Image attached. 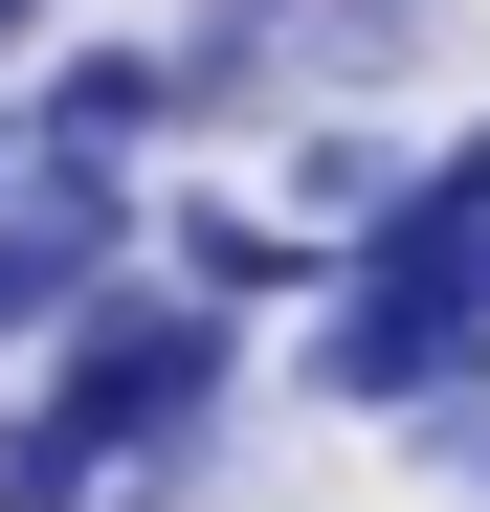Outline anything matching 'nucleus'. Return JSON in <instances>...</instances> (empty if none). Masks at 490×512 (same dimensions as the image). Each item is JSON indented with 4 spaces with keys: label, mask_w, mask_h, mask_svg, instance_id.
Wrapping results in <instances>:
<instances>
[{
    "label": "nucleus",
    "mask_w": 490,
    "mask_h": 512,
    "mask_svg": "<svg viewBox=\"0 0 490 512\" xmlns=\"http://www.w3.org/2000/svg\"><path fill=\"white\" fill-rule=\"evenodd\" d=\"M424 45H446V0H290V90L312 112H401Z\"/></svg>",
    "instance_id": "4"
},
{
    "label": "nucleus",
    "mask_w": 490,
    "mask_h": 512,
    "mask_svg": "<svg viewBox=\"0 0 490 512\" xmlns=\"http://www.w3.org/2000/svg\"><path fill=\"white\" fill-rule=\"evenodd\" d=\"M67 290H90V268H67V245L0 201V357H23V334H67Z\"/></svg>",
    "instance_id": "9"
},
{
    "label": "nucleus",
    "mask_w": 490,
    "mask_h": 512,
    "mask_svg": "<svg viewBox=\"0 0 490 512\" xmlns=\"http://www.w3.org/2000/svg\"><path fill=\"white\" fill-rule=\"evenodd\" d=\"M401 446H424V468H446V490L490 512V401H424V423H401Z\"/></svg>",
    "instance_id": "10"
},
{
    "label": "nucleus",
    "mask_w": 490,
    "mask_h": 512,
    "mask_svg": "<svg viewBox=\"0 0 490 512\" xmlns=\"http://www.w3.org/2000/svg\"><path fill=\"white\" fill-rule=\"evenodd\" d=\"M0 201H23L67 268H134V245H156V179H134V156H45V134H23V156H0Z\"/></svg>",
    "instance_id": "5"
},
{
    "label": "nucleus",
    "mask_w": 490,
    "mask_h": 512,
    "mask_svg": "<svg viewBox=\"0 0 490 512\" xmlns=\"http://www.w3.org/2000/svg\"><path fill=\"white\" fill-rule=\"evenodd\" d=\"M424 223H490V112H468V134H424Z\"/></svg>",
    "instance_id": "11"
},
{
    "label": "nucleus",
    "mask_w": 490,
    "mask_h": 512,
    "mask_svg": "<svg viewBox=\"0 0 490 512\" xmlns=\"http://www.w3.org/2000/svg\"><path fill=\"white\" fill-rule=\"evenodd\" d=\"M45 23H67V0H0V67H45Z\"/></svg>",
    "instance_id": "12"
},
{
    "label": "nucleus",
    "mask_w": 490,
    "mask_h": 512,
    "mask_svg": "<svg viewBox=\"0 0 490 512\" xmlns=\"http://www.w3.org/2000/svg\"><path fill=\"white\" fill-rule=\"evenodd\" d=\"M401 201H424V156H401L379 112H312V134H290V223H312V245H379Z\"/></svg>",
    "instance_id": "7"
},
{
    "label": "nucleus",
    "mask_w": 490,
    "mask_h": 512,
    "mask_svg": "<svg viewBox=\"0 0 490 512\" xmlns=\"http://www.w3.org/2000/svg\"><path fill=\"white\" fill-rule=\"evenodd\" d=\"M0 512H112V446H67L45 401H0Z\"/></svg>",
    "instance_id": "8"
},
{
    "label": "nucleus",
    "mask_w": 490,
    "mask_h": 512,
    "mask_svg": "<svg viewBox=\"0 0 490 512\" xmlns=\"http://www.w3.org/2000/svg\"><path fill=\"white\" fill-rule=\"evenodd\" d=\"M401 223H424V201H401ZM446 268H468V290H490V223H446Z\"/></svg>",
    "instance_id": "13"
},
{
    "label": "nucleus",
    "mask_w": 490,
    "mask_h": 512,
    "mask_svg": "<svg viewBox=\"0 0 490 512\" xmlns=\"http://www.w3.org/2000/svg\"><path fill=\"white\" fill-rule=\"evenodd\" d=\"M156 268H179V290H223V312H268V290L312 268V223H268V201H223V179H179V201H156Z\"/></svg>",
    "instance_id": "6"
},
{
    "label": "nucleus",
    "mask_w": 490,
    "mask_h": 512,
    "mask_svg": "<svg viewBox=\"0 0 490 512\" xmlns=\"http://www.w3.org/2000/svg\"><path fill=\"white\" fill-rule=\"evenodd\" d=\"M0 156H23V90H0Z\"/></svg>",
    "instance_id": "14"
},
{
    "label": "nucleus",
    "mask_w": 490,
    "mask_h": 512,
    "mask_svg": "<svg viewBox=\"0 0 490 512\" xmlns=\"http://www.w3.org/2000/svg\"><path fill=\"white\" fill-rule=\"evenodd\" d=\"M223 379H245V312L223 290H179V268H90L67 290V379H45V423L67 446H179V423H223Z\"/></svg>",
    "instance_id": "2"
},
{
    "label": "nucleus",
    "mask_w": 490,
    "mask_h": 512,
    "mask_svg": "<svg viewBox=\"0 0 490 512\" xmlns=\"http://www.w3.org/2000/svg\"><path fill=\"white\" fill-rule=\"evenodd\" d=\"M335 423H424V401H490V290L446 268V223H379L335 245V312H312V357H290Z\"/></svg>",
    "instance_id": "1"
},
{
    "label": "nucleus",
    "mask_w": 490,
    "mask_h": 512,
    "mask_svg": "<svg viewBox=\"0 0 490 512\" xmlns=\"http://www.w3.org/2000/svg\"><path fill=\"white\" fill-rule=\"evenodd\" d=\"M23 134L45 156H156L179 134V45H45L23 67Z\"/></svg>",
    "instance_id": "3"
}]
</instances>
